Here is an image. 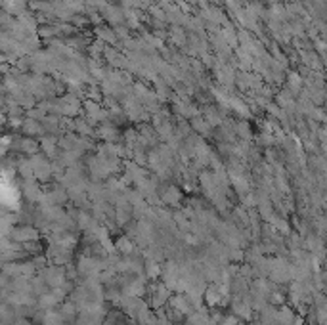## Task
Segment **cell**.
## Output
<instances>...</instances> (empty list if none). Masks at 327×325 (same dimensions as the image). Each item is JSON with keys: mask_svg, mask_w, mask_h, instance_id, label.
I'll use <instances>...</instances> for the list:
<instances>
[{"mask_svg": "<svg viewBox=\"0 0 327 325\" xmlns=\"http://www.w3.org/2000/svg\"><path fill=\"white\" fill-rule=\"evenodd\" d=\"M115 251L119 253L120 257H128V255H132L134 253V249H136V245H134V241L130 239L128 236H119L117 239H115Z\"/></svg>", "mask_w": 327, "mask_h": 325, "instance_id": "cell-2", "label": "cell"}, {"mask_svg": "<svg viewBox=\"0 0 327 325\" xmlns=\"http://www.w3.org/2000/svg\"><path fill=\"white\" fill-rule=\"evenodd\" d=\"M247 325H264V324H260V322H258V320H257V322H249V324H247Z\"/></svg>", "mask_w": 327, "mask_h": 325, "instance_id": "cell-5", "label": "cell"}, {"mask_svg": "<svg viewBox=\"0 0 327 325\" xmlns=\"http://www.w3.org/2000/svg\"><path fill=\"white\" fill-rule=\"evenodd\" d=\"M98 136H102L103 140H107V142H113V140H117V130L115 128H111V126H102L100 128V132H98Z\"/></svg>", "mask_w": 327, "mask_h": 325, "instance_id": "cell-4", "label": "cell"}, {"mask_svg": "<svg viewBox=\"0 0 327 325\" xmlns=\"http://www.w3.org/2000/svg\"><path fill=\"white\" fill-rule=\"evenodd\" d=\"M228 306L232 310V314L236 316V318H239L241 322H245V324H249V322H253V318H255V312L251 310V306L241 298V296H236V295H230V302H228Z\"/></svg>", "mask_w": 327, "mask_h": 325, "instance_id": "cell-1", "label": "cell"}, {"mask_svg": "<svg viewBox=\"0 0 327 325\" xmlns=\"http://www.w3.org/2000/svg\"><path fill=\"white\" fill-rule=\"evenodd\" d=\"M295 316H297V312L289 304L277 306V310H275V325H289Z\"/></svg>", "mask_w": 327, "mask_h": 325, "instance_id": "cell-3", "label": "cell"}]
</instances>
